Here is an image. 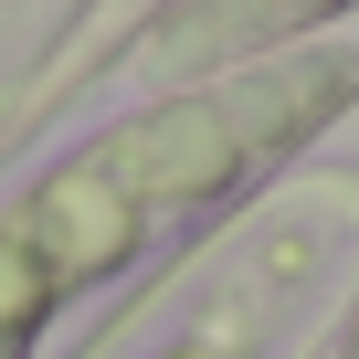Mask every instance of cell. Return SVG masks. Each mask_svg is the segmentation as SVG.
Masks as SVG:
<instances>
[{"label": "cell", "mask_w": 359, "mask_h": 359, "mask_svg": "<svg viewBox=\"0 0 359 359\" xmlns=\"http://www.w3.org/2000/svg\"><path fill=\"white\" fill-rule=\"evenodd\" d=\"M317 11H327V0H191V11H169V53H191V64L254 53V43H275V32H296Z\"/></svg>", "instance_id": "cell-1"}]
</instances>
